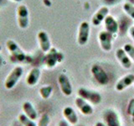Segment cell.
<instances>
[{
    "label": "cell",
    "instance_id": "cell-16",
    "mask_svg": "<svg viewBox=\"0 0 134 126\" xmlns=\"http://www.w3.org/2000/svg\"><path fill=\"white\" fill-rule=\"evenodd\" d=\"M109 12V8L107 6H103L96 11V13L94 14L93 18L91 19V23L95 26H97V25H100L102 24V22L103 20H105L106 17L108 14Z\"/></svg>",
    "mask_w": 134,
    "mask_h": 126
},
{
    "label": "cell",
    "instance_id": "cell-10",
    "mask_svg": "<svg viewBox=\"0 0 134 126\" xmlns=\"http://www.w3.org/2000/svg\"><path fill=\"white\" fill-rule=\"evenodd\" d=\"M113 35L107 31H102L99 34V41L102 49L104 51H110L112 48Z\"/></svg>",
    "mask_w": 134,
    "mask_h": 126
},
{
    "label": "cell",
    "instance_id": "cell-12",
    "mask_svg": "<svg viewBox=\"0 0 134 126\" xmlns=\"http://www.w3.org/2000/svg\"><path fill=\"white\" fill-rule=\"evenodd\" d=\"M41 76V71L39 67H33L27 74L26 78H25V82L29 87H34L39 82V80Z\"/></svg>",
    "mask_w": 134,
    "mask_h": 126
},
{
    "label": "cell",
    "instance_id": "cell-18",
    "mask_svg": "<svg viewBox=\"0 0 134 126\" xmlns=\"http://www.w3.org/2000/svg\"><path fill=\"white\" fill-rule=\"evenodd\" d=\"M105 27L107 32L111 35H116L118 32V22L111 15H107L105 19Z\"/></svg>",
    "mask_w": 134,
    "mask_h": 126
},
{
    "label": "cell",
    "instance_id": "cell-3",
    "mask_svg": "<svg viewBox=\"0 0 134 126\" xmlns=\"http://www.w3.org/2000/svg\"><path fill=\"white\" fill-rule=\"evenodd\" d=\"M24 73V68L22 66H15L14 68L10 71V73L7 76V77L4 81V87L6 89L11 90L13 89L19 82L20 78L22 77Z\"/></svg>",
    "mask_w": 134,
    "mask_h": 126
},
{
    "label": "cell",
    "instance_id": "cell-1",
    "mask_svg": "<svg viewBox=\"0 0 134 126\" xmlns=\"http://www.w3.org/2000/svg\"><path fill=\"white\" fill-rule=\"evenodd\" d=\"M6 47L10 53L11 61L14 62H29V56L13 40L6 41Z\"/></svg>",
    "mask_w": 134,
    "mask_h": 126
},
{
    "label": "cell",
    "instance_id": "cell-30",
    "mask_svg": "<svg viewBox=\"0 0 134 126\" xmlns=\"http://www.w3.org/2000/svg\"><path fill=\"white\" fill-rule=\"evenodd\" d=\"M95 126H107V125L105 124L104 123H102V122H96Z\"/></svg>",
    "mask_w": 134,
    "mask_h": 126
},
{
    "label": "cell",
    "instance_id": "cell-2",
    "mask_svg": "<svg viewBox=\"0 0 134 126\" xmlns=\"http://www.w3.org/2000/svg\"><path fill=\"white\" fill-rule=\"evenodd\" d=\"M64 60V55L62 52L54 48L51 47L49 51L45 54L43 58V64L49 69H52L58 63H60Z\"/></svg>",
    "mask_w": 134,
    "mask_h": 126
},
{
    "label": "cell",
    "instance_id": "cell-34",
    "mask_svg": "<svg viewBox=\"0 0 134 126\" xmlns=\"http://www.w3.org/2000/svg\"><path fill=\"white\" fill-rule=\"evenodd\" d=\"M1 50H2V46L0 45V51H1Z\"/></svg>",
    "mask_w": 134,
    "mask_h": 126
},
{
    "label": "cell",
    "instance_id": "cell-8",
    "mask_svg": "<svg viewBox=\"0 0 134 126\" xmlns=\"http://www.w3.org/2000/svg\"><path fill=\"white\" fill-rule=\"evenodd\" d=\"M58 83L60 86L62 93L66 97H69L72 94L73 88L69 77L64 73H61L58 77Z\"/></svg>",
    "mask_w": 134,
    "mask_h": 126
},
{
    "label": "cell",
    "instance_id": "cell-17",
    "mask_svg": "<svg viewBox=\"0 0 134 126\" xmlns=\"http://www.w3.org/2000/svg\"><path fill=\"white\" fill-rule=\"evenodd\" d=\"M23 112L28 118H29L32 120H35L38 119V112L34 107V105L29 101H25L22 105Z\"/></svg>",
    "mask_w": 134,
    "mask_h": 126
},
{
    "label": "cell",
    "instance_id": "cell-23",
    "mask_svg": "<svg viewBox=\"0 0 134 126\" xmlns=\"http://www.w3.org/2000/svg\"><path fill=\"white\" fill-rule=\"evenodd\" d=\"M123 10L127 13L129 17H131L132 19H134V5L129 3H126L123 4L122 6Z\"/></svg>",
    "mask_w": 134,
    "mask_h": 126
},
{
    "label": "cell",
    "instance_id": "cell-7",
    "mask_svg": "<svg viewBox=\"0 0 134 126\" xmlns=\"http://www.w3.org/2000/svg\"><path fill=\"white\" fill-rule=\"evenodd\" d=\"M102 118L107 126H121L119 116L113 109L107 108L104 110Z\"/></svg>",
    "mask_w": 134,
    "mask_h": 126
},
{
    "label": "cell",
    "instance_id": "cell-5",
    "mask_svg": "<svg viewBox=\"0 0 134 126\" xmlns=\"http://www.w3.org/2000/svg\"><path fill=\"white\" fill-rule=\"evenodd\" d=\"M91 74L93 76L94 79L98 82L100 85L106 86L109 82V77L107 71L104 70V68L98 64H95L91 67Z\"/></svg>",
    "mask_w": 134,
    "mask_h": 126
},
{
    "label": "cell",
    "instance_id": "cell-14",
    "mask_svg": "<svg viewBox=\"0 0 134 126\" xmlns=\"http://www.w3.org/2000/svg\"><path fill=\"white\" fill-rule=\"evenodd\" d=\"M132 83H134V74H127L121 77L116 84V90L118 92H121L126 89L129 86H131Z\"/></svg>",
    "mask_w": 134,
    "mask_h": 126
},
{
    "label": "cell",
    "instance_id": "cell-27",
    "mask_svg": "<svg viewBox=\"0 0 134 126\" xmlns=\"http://www.w3.org/2000/svg\"><path fill=\"white\" fill-rule=\"evenodd\" d=\"M121 0H102V3L107 6H115L116 4L119 3Z\"/></svg>",
    "mask_w": 134,
    "mask_h": 126
},
{
    "label": "cell",
    "instance_id": "cell-20",
    "mask_svg": "<svg viewBox=\"0 0 134 126\" xmlns=\"http://www.w3.org/2000/svg\"><path fill=\"white\" fill-rule=\"evenodd\" d=\"M132 21L130 20L127 17H121L120 22L118 23V31H120V35H126L127 30H129L130 25H131Z\"/></svg>",
    "mask_w": 134,
    "mask_h": 126
},
{
    "label": "cell",
    "instance_id": "cell-32",
    "mask_svg": "<svg viewBox=\"0 0 134 126\" xmlns=\"http://www.w3.org/2000/svg\"><path fill=\"white\" fill-rule=\"evenodd\" d=\"M127 3L132 4V5H134V0H127Z\"/></svg>",
    "mask_w": 134,
    "mask_h": 126
},
{
    "label": "cell",
    "instance_id": "cell-11",
    "mask_svg": "<svg viewBox=\"0 0 134 126\" xmlns=\"http://www.w3.org/2000/svg\"><path fill=\"white\" fill-rule=\"evenodd\" d=\"M38 41H39L40 48L43 52L47 53L51 48V43H50V40L49 35L44 30H40L37 35Z\"/></svg>",
    "mask_w": 134,
    "mask_h": 126
},
{
    "label": "cell",
    "instance_id": "cell-33",
    "mask_svg": "<svg viewBox=\"0 0 134 126\" xmlns=\"http://www.w3.org/2000/svg\"><path fill=\"white\" fill-rule=\"evenodd\" d=\"M11 1H14V2H16V3H20V2H22L23 0H11Z\"/></svg>",
    "mask_w": 134,
    "mask_h": 126
},
{
    "label": "cell",
    "instance_id": "cell-21",
    "mask_svg": "<svg viewBox=\"0 0 134 126\" xmlns=\"http://www.w3.org/2000/svg\"><path fill=\"white\" fill-rule=\"evenodd\" d=\"M18 121L22 126H38L35 120H32L28 118L24 113L18 115Z\"/></svg>",
    "mask_w": 134,
    "mask_h": 126
},
{
    "label": "cell",
    "instance_id": "cell-6",
    "mask_svg": "<svg viewBox=\"0 0 134 126\" xmlns=\"http://www.w3.org/2000/svg\"><path fill=\"white\" fill-rule=\"evenodd\" d=\"M17 17H18L19 27L22 29H27L29 24V9L25 5H19L17 8Z\"/></svg>",
    "mask_w": 134,
    "mask_h": 126
},
{
    "label": "cell",
    "instance_id": "cell-4",
    "mask_svg": "<svg viewBox=\"0 0 134 126\" xmlns=\"http://www.w3.org/2000/svg\"><path fill=\"white\" fill-rule=\"evenodd\" d=\"M78 95L80 98L86 100V102H89L92 104H99L102 102V96L98 92L93 90L86 89L85 87H81L78 90Z\"/></svg>",
    "mask_w": 134,
    "mask_h": 126
},
{
    "label": "cell",
    "instance_id": "cell-28",
    "mask_svg": "<svg viewBox=\"0 0 134 126\" xmlns=\"http://www.w3.org/2000/svg\"><path fill=\"white\" fill-rule=\"evenodd\" d=\"M58 126H70V125L65 119H61L60 122H59Z\"/></svg>",
    "mask_w": 134,
    "mask_h": 126
},
{
    "label": "cell",
    "instance_id": "cell-26",
    "mask_svg": "<svg viewBox=\"0 0 134 126\" xmlns=\"http://www.w3.org/2000/svg\"><path fill=\"white\" fill-rule=\"evenodd\" d=\"M127 113H128V115L132 117V120L134 123V98L130 99L127 105Z\"/></svg>",
    "mask_w": 134,
    "mask_h": 126
},
{
    "label": "cell",
    "instance_id": "cell-13",
    "mask_svg": "<svg viewBox=\"0 0 134 126\" xmlns=\"http://www.w3.org/2000/svg\"><path fill=\"white\" fill-rule=\"evenodd\" d=\"M116 57L117 61H119L121 65L125 69H130L132 67V61L131 59L128 57L127 53L125 52L123 49H117L116 50Z\"/></svg>",
    "mask_w": 134,
    "mask_h": 126
},
{
    "label": "cell",
    "instance_id": "cell-25",
    "mask_svg": "<svg viewBox=\"0 0 134 126\" xmlns=\"http://www.w3.org/2000/svg\"><path fill=\"white\" fill-rule=\"evenodd\" d=\"M50 122V118L47 113H43L38 123V126H49Z\"/></svg>",
    "mask_w": 134,
    "mask_h": 126
},
{
    "label": "cell",
    "instance_id": "cell-29",
    "mask_svg": "<svg viewBox=\"0 0 134 126\" xmlns=\"http://www.w3.org/2000/svg\"><path fill=\"white\" fill-rule=\"evenodd\" d=\"M129 34L130 35H131V37L132 38V40H134V26H131L129 29Z\"/></svg>",
    "mask_w": 134,
    "mask_h": 126
},
{
    "label": "cell",
    "instance_id": "cell-24",
    "mask_svg": "<svg viewBox=\"0 0 134 126\" xmlns=\"http://www.w3.org/2000/svg\"><path fill=\"white\" fill-rule=\"evenodd\" d=\"M123 50L127 53L128 57L134 61V46L131 44H126L123 47Z\"/></svg>",
    "mask_w": 134,
    "mask_h": 126
},
{
    "label": "cell",
    "instance_id": "cell-31",
    "mask_svg": "<svg viewBox=\"0 0 134 126\" xmlns=\"http://www.w3.org/2000/svg\"><path fill=\"white\" fill-rule=\"evenodd\" d=\"M13 126H22V125L19 123V121H17V122H14V125H13Z\"/></svg>",
    "mask_w": 134,
    "mask_h": 126
},
{
    "label": "cell",
    "instance_id": "cell-9",
    "mask_svg": "<svg viewBox=\"0 0 134 126\" xmlns=\"http://www.w3.org/2000/svg\"><path fill=\"white\" fill-rule=\"evenodd\" d=\"M90 35V24L89 23L84 21L80 24L78 35H77V43L80 45H85L89 40Z\"/></svg>",
    "mask_w": 134,
    "mask_h": 126
},
{
    "label": "cell",
    "instance_id": "cell-15",
    "mask_svg": "<svg viewBox=\"0 0 134 126\" xmlns=\"http://www.w3.org/2000/svg\"><path fill=\"white\" fill-rule=\"evenodd\" d=\"M75 103L76 105V107L79 108V110L83 113L84 115H91L93 113V108H92L91 105L86 102V100H84L83 98H75Z\"/></svg>",
    "mask_w": 134,
    "mask_h": 126
},
{
    "label": "cell",
    "instance_id": "cell-19",
    "mask_svg": "<svg viewBox=\"0 0 134 126\" xmlns=\"http://www.w3.org/2000/svg\"><path fill=\"white\" fill-rule=\"evenodd\" d=\"M63 115H64L65 120L70 124L75 125L78 123V115L73 108L69 106L64 108V109H63Z\"/></svg>",
    "mask_w": 134,
    "mask_h": 126
},
{
    "label": "cell",
    "instance_id": "cell-22",
    "mask_svg": "<svg viewBox=\"0 0 134 126\" xmlns=\"http://www.w3.org/2000/svg\"><path fill=\"white\" fill-rule=\"evenodd\" d=\"M53 92V87L50 85H45L41 87L39 90V94L43 99H48L50 98Z\"/></svg>",
    "mask_w": 134,
    "mask_h": 126
}]
</instances>
